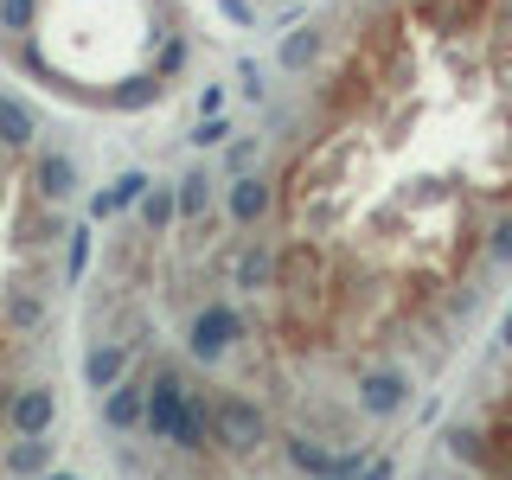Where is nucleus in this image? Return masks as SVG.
I'll return each mask as SVG.
<instances>
[{"mask_svg":"<svg viewBox=\"0 0 512 480\" xmlns=\"http://www.w3.org/2000/svg\"><path fill=\"white\" fill-rule=\"evenodd\" d=\"M96 416H103L109 436H135L148 423V378H122L109 391H96Z\"/></svg>","mask_w":512,"mask_h":480,"instance_id":"nucleus-5","label":"nucleus"},{"mask_svg":"<svg viewBox=\"0 0 512 480\" xmlns=\"http://www.w3.org/2000/svg\"><path fill=\"white\" fill-rule=\"evenodd\" d=\"M84 378H90V391L122 384V378H128V346H122V340H96L90 359H84Z\"/></svg>","mask_w":512,"mask_h":480,"instance_id":"nucleus-8","label":"nucleus"},{"mask_svg":"<svg viewBox=\"0 0 512 480\" xmlns=\"http://www.w3.org/2000/svg\"><path fill=\"white\" fill-rule=\"evenodd\" d=\"M218 7H224V13H231V20H237V26H250V20H256V0H218Z\"/></svg>","mask_w":512,"mask_h":480,"instance_id":"nucleus-11","label":"nucleus"},{"mask_svg":"<svg viewBox=\"0 0 512 480\" xmlns=\"http://www.w3.org/2000/svg\"><path fill=\"white\" fill-rule=\"evenodd\" d=\"M0 423H7V436H45V429L58 423L52 384H20V391H7V410H0Z\"/></svg>","mask_w":512,"mask_h":480,"instance_id":"nucleus-6","label":"nucleus"},{"mask_svg":"<svg viewBox=\"0 0 512 480\" xmlns=\"http://www.w3.org/2000/svg\"><path fill=\"white\" fill-rule=\"evenodd\" d=\"M244 340H250V320H244L237 301H199L192 320H186V352H192V359H205V365L231 359Z\"/></svg>","mask_w":512,"mask_h":480,"instance_id":"nucleus-3","label":"nucleus"},{"mask_svg":"<svg viewBox=\"0 0 512 480\" xmlns=\"http://www.w3.org/2000/svg\"><path fill=\"white\" fill-rule=\"evenodd\" d=\"M391 474H397L391 455H378V461H365V468H359V480H391Z\"/></svg>","mask_w":512,"mask_h":480,"instance_id":"nucleus-10","label":"nucleus"},{"mask_svg":"<svg viewBox=\"0 0 512 480\" xmlns=\"http://www.w3.org/2000/svg\"><path fill=\"white\" fill-rule=\"evenodd\" d=\"M500 346L512 352V308H506V327H500Z\"/></svg>","mask_w":512,"mask_h":480,"instance_id":"nucleus-12","label":"nucleus"},{"mask_svg":"<svg viewBox=\"0 0 512 480\" xmlns=\"http://www.w3.org/2000/svg\"><path fill=\"white\" fill-rule=\"evenodd\" d=\"M212 448H224V455L269 448V410L250 391H212Z\"/></svg>","mask_w":512,"mask_h":480,"instance_id":"nucleus-2","label":"nucleus"},{"mask_svg":"<svg viewBox=\"0 0 512 480\" xmlns=\"http://www.w3.org/2000/svg\"><path fill=\"white\" fill-rule=\"evenodd\" d=\"M141 436L173 448V455H205V448H212V391H199L180 365H154Z\"/></svg>","mask_w":512,"mask_h":480,"instance_id":"nucleus-1","label":"nucleus"},{"mask_svg":"<svg viewBox=\"0 0 512 480\" xmlns=\"http://www.w3.org/2000/svg\"><path fill=\"white\" fill-rule=\"evenodd\" d=\"M0 474H7V480H39V474H52V442H45V436H13V448L0 455Z\"/></svg>","mask_w":512,"mask_h":480,"instance_id":"nucleus-7","label":"nucleus"},{"mask_svg":"<svg viewBox=\"0 0 512 480\" xmlns=\"http://www.w3.org/2000/svg\"><path fill=\"white\" fill-rule=\"evenodd\" d=\"M39 480H77V474H39Z\"/></svg>","mask_w":512,"mask_h":480,"instance_id":"nucleus-13","label":"nucleus"},{"mask_svg":"<svg viewBox=\"0 0 512 480\" xmlns=\"http://www.w3.org/2000/svg\"><path fill=\"white\" fill-rule=\"evenodd\" d=\"M282 461H288V468H295V474H327L333 468V448L327 442H314V436H282Z\"/></svg>","mask_w":512,"mask_h":480,"instance_id":"nucleus-9","label":"nucleus"},{"mask_svg":"<svg viewBox=\"0 0 512 480\" xmlns=\"http://www.w3.org/2000/svg\"><path fill=\"white\" fill-rule=\"evenodd\" d=\"M410 397H416V378H410L397 359H372V365L359 372V416H372V423L397 416Z\"/></svg>","mask_w":512,"mask_h":480,"instance_id":"nucleus-4","label":"nucleus"}]
</instances>
